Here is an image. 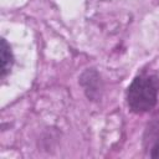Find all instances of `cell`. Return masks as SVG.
Instances as JSON below:
<instances>
[{
  "mask_svg": "<svg viewBox=\"0 0 159 159\" xmlns=\"http://www.w3.org/2000/svg\"><path fill=\"white\" fill-rule=\"evenodd\" d=\"M150 157H152V158H157V159H159V140L154 144V147H153V149H152V154H150Z\"/></svg>",
  "mask_w": 159,
  "mask_h": 159,
  "instance_id": "obj_3",
  "label": "cell"
},
{
  "mask_svg": "<svg viewBox=\"0 0 159 159\" xmlns=\"http://www.w3.org/2000/svg\"><path fill=\"white\" fill-rule=\"evenodd\" d=\"M0 55H1V77H4L10 71V68L12 66V62H14V57H12L10 46L6 43V41L4 39L1 40Z\"/></svg>",
  "mask_w": 159,
  "mask_h": 159,
  "instance_id": "obj_2",
  "label": "cell"
},
{
  "mask_svg": "<svg viewBox=\"0 0 159 159\" xmlns=\"http://www.w3.org/2000/svg\"><path fill=\"white\" fill-rule=\"evenodd\" d=\"M159 92L157 76H139L128 88L127 102L132 112L145 113L154 108Z\"/></svg>",
  "mask_w": 159,
  "mask_h": 159,
  "instance_id": "obj_1",
  "label": "cell"
}]
</instances>
